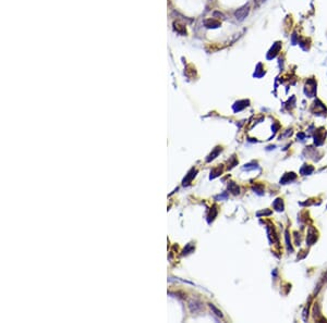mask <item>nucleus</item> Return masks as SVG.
<instances>
[{"instance_id":"nucleus-1","label":"nucleus","mask_w":327,"mask_h":323,"mask_svg":"<svg viewBox=\"0 0 327 323\" xmlns=\"http://www.w3.org/2000/svg\"><path fill=\"white\" fill-rule=\"evenodd\" d=\"M248 11H249V7H246V5H245L244 8H242L241 10H239L237 12V18H239L240 20H242L243 18L248 14Z\"/></svg>"},{"instance_id":"nucleus-2","label":"nucleus","mask_w":327,"mask_h":323,"mask_svg":"<svg viewBox=\"0 0 327 323\" xmlns=\"http://www.w3.org/2000/svg\"><path fill=\"white\" fill-rule=\"evenodd\" d=\"M210 307L213 308V310H214V311H215V312H216V315H219V317H221V315H221V312H220V311H218V310L216 309L215 307H214V306H212V305H210Z\"/></svg>"},{"instance_id":"nucleus-3","label":"nucleus","mask_w":327,"mask_h":323,"mask_svg":"<svg viewBox=\"0 0 327 323\" xmlns=\"http://www.w3.org/2000/svg\"><path fill=\"white\" fill-rule=\"evenodd\" d=\"M324 280H325V281H327V272H326V273H325V275H324Z\"/></svg>"},{"instance_id":"nucleus-4","label":"nucleus","mask_w":327,"mask_h":323,"mask_svg":"<svg viewBox=\"0 0 327 323\" xmlns=\"http://www.w3.org/2000/svg\"><path fill=\"white\" fill-rule=\"evenodd\" d=\"M262 1H263V0H256V2H257V3H261Z\"/></svg>"}]
</instances>
